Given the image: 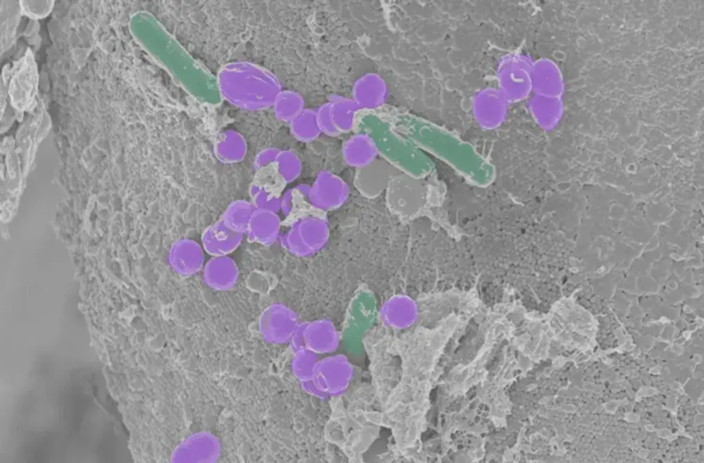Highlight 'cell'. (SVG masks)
<instances>
[{
    "instance_id": "1",
    "label": "cell",
    "mask_w": 704,
    "mask_h": 463,
    "mask_svg": "<svg viewBox=\"0 0 704 463\" xmlns=\"http://www.w3.org/2000/svg\"><path fill=\"white\" fill-rule=\"evenodd\" d=\"M353 376V370L346 363L315 364L310 382L305 388L319 396H337L347 389Z\"/></svg>"
}]
</instances>
